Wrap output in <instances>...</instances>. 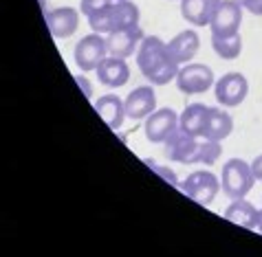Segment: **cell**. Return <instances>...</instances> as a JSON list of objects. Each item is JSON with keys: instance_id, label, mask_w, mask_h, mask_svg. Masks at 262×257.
<instances>
[{"instance_id": "obj_7", "label": "cell", "mask_w": 262, "mask_h": 257, "mask_svg": "<svg viewBox=\"0 0 262 257\" xmlns=\"http://www.w3.org/2000/svg\"><path fill=\"white\" fill-rule=\"evenodd\" d=\"M240 25H243V7L238 0H218L209 29L214 38H227L236 35Z\"/></svg>"}, {"instance_id": "obj_28", "label": "cell", "mask_w": 262, "mask_h": 257, "mask_svg": "<svg viewBox=\"0 0 262 257\" xmlns=\"http://www.w3.org/2000/svg\"><path fill=\"white\" fill-rule=\"evenodd\" d=\"M258 231L262 233V211H260V220H258Z\"/></svg>"}, {"instance_id": "obj_10", "label": "cell", "mask_w": 262, "mask_h": 257, "mask_svg": "<svg viewBox=\"0 0 262 257\" xmlns=\"http://www.w3.org/2000/svg\"><path fill=\"white\" fill-rule=\"evenodd\" d=\"M145 38L141 27H130V29H117V31H111L106 35V44H108V55L115 57H130L133 53H137L141 40Z\"/></svg>"}, {"instance_id": "obj_24", "label": "cell", "mask_w": 262, "mask_h": 257, "mask_svg": "<svg viewBox=\"0 0 262 257\" xmlns=\"http://www.w3.org/2000/svg\"><path fill=\"white\" fill-rule=\"evenodd\" d=\"M240 7L247 11H251L253 16H262V0H238Z\"/></svg>"}, {"instance_id": "obj_11", "label": "cell", "mask_w": 262, "mask_h": 257, "mask_svg": "<svg viewBox=\"0 0 262 257\" xmlns=\"http://www.w3.org/2000/svg\"><path fill=\"white\" fill-rule=\"evenodd\" d=\"M47 27L55 40H67L79 27V11L73 7H57L47 13Z\"/></svg>"}, {"instance_id": "obj_17", "label": "cell", "mask_w": 262, "mask_h": 257, "mask_svg": "<svg viewBox=\"0 0 262 257\" xmlns=\"http://www.w3.org/2000/svg\"><path fill=\"white\" fill-rule=\"evenodd\" d=\"M218 0H181V13L194 27H209Z\"/></svg>"}, {"instance_id": "obj_9", "label": "cell", "mask_w": 262, "mask_h": 257, "mask_svg": "<svg viewBox=\"0 0 262 257\" xmlns=\"http://www.w3.org/2000/svg\"><path fill=\"white\" fill-rule=\"evenodd\" d=\"M177 130H179V114L172 108L155 110L150 116H145L143 132L150 143H165Z\"/></svg>"}, {"instance_id": "obj_5", "label": "cell", "mask_w": 262, "mask_h": 257, "mask_svg": "<svg viewBox=\"0 0 262 257\" xmlns=\"http://www.w3.org/2000/svg\"><path fill=\"white\" fill-rule=\"evenodd\" d=\"M174 82H177V88L183 95H199V92L209 90L216 84V79H214V71L207 64L187 62L179 68Z\"/></svg>"}, {"instance_id": "obj_4", "label": "cell", "mask_w": 262, "mask_h": 257, "mask_svg": "<svg viewBox=\"0 0 262 257\" xmlns=\"http://www.w3.org/2000/svg\"><path fill=\"white\" fill-rule=\"evenodd\" d=\"M75 64L79 71L89 73V71H97V66L108 57V44H106V35L101 33H89L77 42L75 51H73Z\"/></svg>"}, {"instance_id": "obj_18", "label": "cell", "mask_w": 262, "mask_h": 257, "mask_svg": "<svg viewBox=\"0 0 262 257\" xmlns=\"http://www.w3.org/2000/svg\"><path fill=\"white\" fill-rule=\"evenodd\" d=\"M231 130H234V121H231L229 112H225L221 108H209V114H207V123H205V132L203 136L209 138V141H225Z\"/></svg>"}, {"instance_id": "obj_27", "label": "cell", "mask_w": 262, "mask_h": 257, "mask_svg": "<svg viewBox=\"0 0 262 257\" xmlns=\"http://www.w3.org/2000/svg\"><path fill=\"white\" fill-rule=\"evenodd\" d=\"M75 82H77L79 86H82V90L86 92V97H93V90H91V82H89V79H86L84 75H77V77H75Z\"/></svg>"}, {"instance_id": "obj_15", "label": "cell", "mask_w": 262, "mask_h": 257, "mask_svg": "<svg viewBox=\"0 0 262 257\" xmlns=\"http://www.w3.org/2000/svg\"><path fill=\"white\" fill-rule=\"evenodd\" d=\"M225 220L236 226H243V229H258V220H260V209L253 207L249 200L245 198H238V200H231V204L225 209Z\"/></svg>"}, {"instance_id": "obj_2", "label": "cell", "mask_w": 262, "mask_h": 257, "mask_svg": "<svg viewBox=\"0 0 262 257\" xmlns=\"http://www.w3.org/2000/svg\"><path fill=\"white\" fill-rule=\"evenodd\" d=\"M223 148L218 141H209L205 136H192L183 130H177L165 141V156L183 165H214Z\"/></svg>"}, {"instance_id": "obj_20", "label": "cell", "mask_w": 262, "mask_h": 257, "mask_svg": "<svg viewBox=\"0 0 262 257\" xmlns=\"http://www.w3.org/2000/svg\"><path fill=\"white\" fill-rule=\"evenodd\" d=\"M111 18H113V31L139 27V7L133 0H117L111 7Z\"/></svg>"}, {"instance_id": "obj_29", "label": "cell", "mask_w": 262, "mask_h": 257, "mask_svg": "<svg viewBox=\"0 0 262 257\" xmlns=\"http://www.w3.org/2000/svg\"><path fill=\"white\" fill-rule=\"evenodd\" d=\"M260 211H262V207H260Z\"/></svg>"}, {"instance_id": "obj_21", "label": "cell", "mask_w": 262, "mask_h": 257, "mask_svg": "<svg viewBox=\"0 0 262 257\" xmlns=\"http://www.w3.org/2000/svg\"><path fill=\"white\" fill-rule=\"evenodd\" d=\"M212 49L221 60H236L243 53V38H240V33L227 35V38H214L212 35Z\"/></svg>"}, {"instance_id": "obj_23", "label": "cell", "mask_w": 262, "mask_h": 257, "mask_svg": "<svg viewBox=\"0 0 262 257\" xmlns=\"http://www.w3.org/2000/svg\"><path fill=\"white\" fill-rule=\"evenodd\" d=\"M117 0H82V5H79V11L86 13V18L93 16V13L97 11H104L108 7H113Z\"/></svg>"}, {"instance_id": "obj_6", "label": "cell", "mask_w": 262, "mask_h": 257, "mask_svg": "<svg viewBox=\"0 0 262 257\" xmlns=\"http://www.w3.org/2000/svg\"><path fill=\"white\" fill-rule=\"evenodd\" d=\"M179 187L187 198H192L194 202L207 207V204H212L214 198L218 196L221 180H218V176L212 172H192Z\"/></svg>"}, {"instance_id": "obj_8", "label": "cell", "mask_w": 262, "mask_h": 257, "mask_svg": "<svg viewBox=\"0 0 262 257\" xmlns=\"http://www.w3.org/2000/svg\"><path fill=\"white\" fill-rule=\"evenodd\" d=\"M214 95L221 106L236 108L249 95V82L243 73H227V75L218 77V82L214 84Z\"/></svg>"}, {"instance_id": "obj_12", "label": "cell", "mask_w": 262, "mask_h": 257, "mask_svg": "<svg viewBox=\"0 0 262 257\" xmlns=\"http://www.w3.org/2000/svg\"><path fill=\"white\" fill-rule=\"evenodd\" d=\"M128 119H145L157 110V95L152 86H139L123 99Z\"/></svg>"}, {"instance_id": "obj_22", "label": "cell", "mask_w": 262, "mask_h": 257, "mask_svg": "<svg viewBox=\"0 0 262 257\" xmlns=\"http://www.w3.org/2000/svg\"><path fill=\"white\" fill-rule=\"evenodd\" d=\"M89 25L95 33H101V35H108L113 31V18H111V7L104 11H97L89 16Z\"/></svg>"}, {"instance_id": "obj_13", "label": "cell", "mask_w": 262, "mask_h": 257, "mask_svg": "<svg viewBox=\"0 0 262 257\" xmlns=\"http://www.w3.org/2000/svg\"><path fill=\"white\" fill-rule=\"evenodd\" d=\"M199 49H201V38L196 31H192V29H185V31L177 33L170 42H167V53H170V57L179 66L192 62L194 55L199 53Z\"/></svg>"}, {"instance_id": "obj_16", "label": "cell", "mask_w": 262, "mask_h": 257, "mask_svg": "<svg viewBox=\"0 0 262 257\" xmlns=\"http://www.w3.org/2000/svg\"><path fill=\"white\" fill-rule=\"evenodd\" d=\"M95 110L111 130H119L123 119H126V104H123V99L117 97V95H104V97H99L95 101Z\"/></svg>"}, {"instance_id": "obj_14", "label": "cell", "mask_w": 262, "mask_h": 257, "mask_svg": "<svg viewBox=\"0 0 262 257\" xmlns=\"http://www.w3.org/2000/svg\"><path fill=\"white\" fill-rule=\"evenodd\" d=\"M95 73H97L99 84H104L108 88H119L130 79V66L126 64L123 57H115V55H108L97 66Z\"/></svg>"}, {"instance_id": "obj_25", "label": "cell", "mask_w": 262, "mask_h": 257, "mask_svg": "<svg viewBox=\"0 0 262 257\" xmlns=\"http://www.w3.org/2000/svg\"><path fill=\"white\" fill-rule=\"evenodd\" d=\"M150 165L159 172V176H163V178H167V182H172V185H179V182H177V176L172 174V170H167V167H161V165H155V163H150Z\"/></svg>"}, {"instance_id": "obj_19", "label": "cell", "mask_w": 262, "mask_h": 257, "mask_svg": "<svg viewBox=\"0 0 262 257\" xmlns=\"http://www.w3.org/2000/svg\"><path fill=\"white\" fill-rule=\"evenodd\" d=\"M207 114H209V106L190 104L183 110V114L179 116V128L192 136H203L205 123H207Z\"/></svg>"}, {"instance_id": "obj_1", "label": "cell", "mask_w": 262, "mask_h": 257, "mask_svg": "<svg viewBox=\"0 0 262 257\" xmlns=\"http://www.w3.org/2000/svg\"><path fill=\"white\" fill-rule=\"evenodd\" d=\"M137 66L150 84L165 86L177 79L181 66L167 53V44L157 35H145L137 49Z\"/></svg>"}, {"instance_id": "obj_3", "label": "cell", "mask_w": 262, "mask_h": 257, "mask_svg": "<svg viewBox=\"0 0 262 257\" xmlns=\"http://www.w3.org/2000/svg\"><path fill=\"white\" fill-rule=\"evenodd\" d=\"M256 176L251 172V163L243 158H231L223 165L221 172V189L229 200H238L245 198L253 189Z\"/></svg>"}, {"instance_id": "obj_26", "label": "cell", "mask_w": 262, "mask_h": 257, "mask_svg": "<svg viewBox=\"0 0 262 257\" xmlns=\"http://www.w3.org/2000/svg\"><path fill=\"white\" fill-rule=\"evenodd\" d=\"M251 172H253V176H256V180H262V154H258V156L253 158Z\"/></svg>"}]
</instances>
